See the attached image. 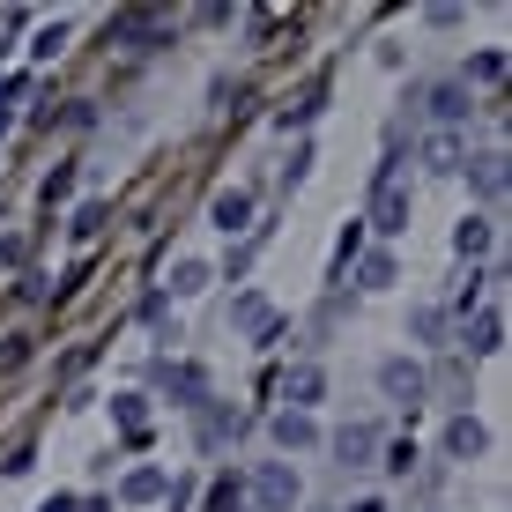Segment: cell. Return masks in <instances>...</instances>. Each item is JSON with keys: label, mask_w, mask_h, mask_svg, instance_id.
Returning a JSON list of instances; mask_svg holds the SVG:
<instances>
[{"label": "cell", "mask_w": 512, "mask_h": 512, "mask_svg": "<svg viewBox=\"0 0 512 512\" xmlns=\"http://www.w3.org/2000/svg\"><path fill=\"white\" fill-rule=\"evenodd\" d=\"M453 253H461V260H483V253H490V223H483V216H468L461 231H453Z\"/></svg>", "instance_id": "9a60e30c"}, {"label": "cell", "mask_w": 512, "mask_h": 512, "mask_svg": "<svg viewBox=\"0 0 512 512\" xmlns=\"http://www.w3.org/2000/svg\"><path fill=\"white\" fill-rule=\"evenodd\" d=\"M357 275H364V290H386V282H394L401 268H394V253H364V268H357Z\"/></svg>", "instance_id": "d6986e66"}, {"label": "cell", "mask_w": 512, "mask_h": 512, "mask_svg": "<svg viewBox=\"0 0 512 512\" xmlns=\"http://www.w3.org/2000/svg\"><path fill=\"white\" fill-rule=\"evenodd\" d=\"M372 231H379V238H401V231H409V186L394 179V164H379V186H372Z\"/></svg>", "instance_id": "6da1fadb"}, {"label": "cell", "mask_w": 512, "mask_h": 512, "mask_svg": "<svg viewBox=\"0 0 512 512\" xmlns=\"http://www.w3.org/2000/svg\"><path fill=\"white\" fill-rule=\"evenodd\" d=\"M416 334H423V342H438V334H446V312L423 305V312H416Z\"/></svg>", "instance_id": "603a6c76"}, {"label": "cell", "mask_w": 512, "mask_h": 512, "mask_svg": "<svg viewBox=\"0 0 512 512\" xmlns=\"http://www.w3.org/2000/svg\"><path fill=\"white\" fill-rule=\"evenodd\" d=\"M156 379L179 394V409H208V372H201V364H164Z\"/></svg>", "instance_id": "277c9868"}, {"label": "cell", "mask_w": 512, "mask_h": 512, "mask_svg": "<svg viewBox=\"0 0 512 512\" xmlns=\"http://www.w3.org/2000/svg\"><path fill=\"white\" fill-rule=\"evenodd\" d=\"M461 171L475 179V193H490V201L505 193V156H498V149H483V156H475V164H461Z\"/></svg>", "instance_id": "8fae6325"}, {"label": "cell", "mask_w": 512, "mask_h": 512, "mask_svg": "<svg viewBox=\"0 0 512 512\" xmlns=\"http://www.w3.org/2000/svg\"><path fill=\"white\" fill-rule=\"evenodd\" d=\"M253 505L260 512H290L297 505V468L290 461H268V468L253 475Z\"/></svg>", "instance_id": "7a4b0ae2"}, {"label": "cell", "mask_w": 512, "mask_h": 512, "mask_svg": "<svg viewBox=\"0 0 512 512\" xmlns=\"http://www.w3.org/2000/svg\"><path fill=\"white\" fill-rule=\"evenodd\" d=\"M379 386H386V401H423V364L386 357V364H379Z\"/></svg>", "instance_id": "5b68a950"}, {"label": "cell", "mask_w": 512, "mask_h": 512, "mask_svg": "<svg viewBox=\"0 0 512 512\" xmlns=\"http://www.w3.org/2000/svg\"><path fill=\"white\" fill-rule=\"evenodd\" d=\"M97 231H104V208L90 201V208H82V216H75V238H97Z\"/></svg>", "instance_id": "cb8c5ba5"}, {"label": "cell", "mask_w": 512, "mask_h": 512, "mask_svg": "<svg viewBox=\"0 0 512 512\" xmlns=\"http://www.w3.org/2000/svg\"><path fill=\"white\" fill-rule=\"evenodd\" d=\"M112 416H119V431H127V438H149V409H141V394H119Z\"/></svg>", "instance_id": "ac0fdd59"}, {"label": "cell", "mask_w": 512, "mask_h": 512, "mask_svg": "<svg viewBox=\"0 0 512 512\" xmlns=\"http://www.w3.org/2000/svg\"><path fill=\"white\" fill-rule=\"evenodd\" d=\"M208 260H179V268H171V297H193V290H208Z\"/></svg>", "instance_id": "e0dca14e"}, {"label": "cell", "mask_w": 512, "mask_h": 512, "mask_svg": "<svg viewBox=\"0 0 512 512\" xmlns=\"http://www.w3.org/2000/svg\"><path fill=\"white\" fill-rule=\"evenodd\" d=\"M320 394H327V372H320V364H297V372L282 379V401H290L297 416H312V401H320Z\"/></svg>", "instance_id": "8992f818"}, {"label": "cell", "mask_w": 512, "mask_h": 512, "mask_svg": "<svg viewBox=\"0 0 512 512\" xmlns=\"http://www.w3.org/2000/svg\"><path fill=\"white\" fill-rule=\"evenodd\" d=\"M119 498H127V505H149V498H164V468H134L127 483H119Z\"/></svg>", "instance_id": "4fadbf2b"}, {"label": "cell", "mask_w": 512, "mask_h": 512, "mask_svg": "<svg viewBox=\"0 0 512 512\" xmlns=\"http://www.w3.org/2000/svg\"><path fill=\"white\" fill-rule=\"evenodd\" d=\"M208 223H216L223 238L253 231V193H245V186H231V193H216V208H208Z\"/></svg>", "instance_id": "3957f363"}, {"label": "cell", "mask_w": 512, "mask_h": 512, "mask_svg": "<svg viewBox=\"0 0 512 512\" xmlns=\"http://www.w3.org/2000/svg\"><path fill=\"white\" fill-rule=\"evenodd\" d=\"M268 431H275V446H282V453H312V446H320V423H312V416H297V409H282V416L268 423Z\"/></svg>", "instance_id": "52a82bcc"}, {"label": "cell", "mask_w": 512, "mask_h": 512, "mask_svg": "<svg viewBox=\"0 0 512 512\" xmlns=\"http://www.w3.org/2000/svg\"><path fill=\"white\" fill-rule=\"evenodd\" d=\"M498 75H505V52H475L468 75H461V90H468V82H498Z\"/></svg>", "instance_id": "44dd1931"}, {"label": "cell", "mask_w": 512, "mask_h": 512, "mask_svg": "<svg viewBox=\"0 0 512 512\" xmlns=\"http://www.w3.org/2000/svg\"><path fill=\"white\" fill-rule=\"evenodd\" d=\"M423 156H431V171H461V134H438Z\"/></svg>", "instance_id": "ffe728a7"}, {"label": "cell", "mask_w": 512, "mask_h": 512, "mask_svg": "<svg viewBox=\"0 0 512 512\" xmlns=\"http://www.w3.org/2000/svg\"><path fill=\"white\" fill-rule=\"evenodd\" d=\"M231 327H238V334H268V327H275V305H268V297H238V305H231Z\"/></svg>", "instance_id": "7c38bea8"}, {"label": "cell", "mask_w": 512, "mask_h": 512, "mask_svg": "<svg viewBox=\"0 0 512 512\" xmlns=\"http://www.w3.org/2000/svg\"><path fill=\"white\" fill-rule=\"evenodd\" d=\"M468 349H475V357H498V349H505V320H498V312H483V320L468 327Z\"/></svg>", "instance_id": "5bb4252c"}, {"label": "cell", "mask_w": 512, "mask_h": 512, "mask_svg": "<svg viewBox=\"0 0 512 512\" xmlns=\"http://www.w3.org/2000/svg\"><path fill=\"white\" fill-rule=\"evenodd\" d=\"M423 104H431V119H438L446 134L468 119V90H461V82H438V90H423Z\"/></svg>", "instance_id": "9c48e42d"}, {"label": "cell", "mask_w": 512, "mask_h": 512, "mask_svg": "<svg viewBox=\"0 0 512 512\" xmlns=\"http://www.w3.org/2000/svg\"><path fill=\"white\" fill-rule=\"evenodd\" d=\"M334 453H342V468H364L379 453V431L372 423H342V431H334Z\"/></svg>", "instance_id": "ba28073f"}, {"label": "cell", "mask_w": 512, "mask_h": 512, "mask_svg": "<svg viewBox=\"0 0 512 512\" xmlns=\"http://www.w3.org/2000/svg\"><path fill=\"white\" fill-rule=\"evenodd\" d=\"M483 446H490V438H483V423H475V416H453L446 423V453H453V461H475Z\"/></svg>", "instance_id": "30bf717a"}, {"label": "cell", "mask_w": 512, "mask_h": 512, "mask_svg": "<svg viewBox=\"0 0 512 512\" xmlns=\"http://www.w3.org/2000/svg\"><path fill=\"white\" fill-rule=\"evenodd\" d=\"M208 512H253V505H245V483H238V475H216V483H208Z\"/></svg>", "instance_id": "2e32d148"}, {"label": "cell", "mask_w": 512, "mask_h": 512, "mask_svg": "<svg viewBox=\"0 0 512 512\" xmlns=\"http://www.w3.org/2000/svg\"><path fill=\"white\" fill-rule=\"evenodd\" d=\"M60 45H67V23H52V30H38V45H30V52H38V60H52Z\"/></svg>", "instance_id": "7402d4cb"}]
</instances>
